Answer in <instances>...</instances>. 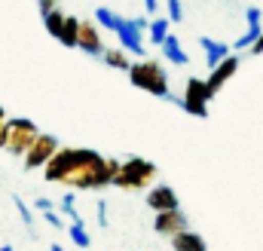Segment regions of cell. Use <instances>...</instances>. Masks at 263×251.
Segmentation results:
<instances>
[{"label": "cell", "mask_w": 263, "mask_h": 251, "mask_svg": "<svg viewBox=\"0 0 263 251\" xmlns=\"http://www.w3.org/2000/svg\"><path fill=\"white\" fill-rule=\"evenodd\" d=\"M117 159H104L101 153H95V150H89V156L77 166V169H70L65 175V187H73V190H101V187H110V178H114V172H117Z\"/></svg>", "instance_id": "6da1fadb"}, {"label": "cell", "mask_w": 263, "mask_h": 251, "mask_svg": "<svg viewBox=\"0 0 263 251\" xmlns=\"http://www.w3.org/2000/svg\"><path fill=\"white\" fill-rule=\"evenodd\" d=\"M129 80H132L135 89H144V92H150V95H156L162 101L168 98V77H165V70H162L159 62H150V59L132 62Z\"/></svg>", "instance_id": "7a4b0ae2"}, {"label": "cell", "mask_w": 263, "mask_h": 251, "mask_svg": "<svg viewBox=\"0 0 263 251\" xmlns=\"http://www.w3.org/2000/svg\"><path fill=\"white\" fill-rule=\"evenodd\" d=\"M156 178V166L150 159H141V156H132L126 163L117 166L110 184L120 190H144V184H150Z\"/></svg>", "instance_id": "3957f363"}, {"label": "cell", "mask_w": 263, "mask_h": 251, "mask_svg": "<svg viewBox=\"0 0 263 251\" xmlns=\"http://www.w3.org/2000/svg\"><path fill=\"white\" fill-rule=\"evenodd\" d=\"M86 156H89V147H59V150L52 153V159L43 166V178H46L49 184H62L67 172L77 169Z\"/></svg>", "instance_id": "277c9868"}, {"label": "cell", "mask_w": 263, "mask_h": 251, "mask_svg": "<svg viewBox=\"0 0 263 251\" xmlns=\"http://www.w3.org/2000/svg\"><path fill=\"white\" fill-rule=\"evenodd\" d=\"M37 135H40V129H37L34 120L12 117V120H6V144H3V150H9L12 156H25Z\"/></svg>", "instance_id": "5b68a950"}, {"label": "cell", "mask_w": 263, "mask_h": 251, "mask_svg": "<svg viewBox=\"0 0 263 251\" xmlns=\"http://www.w3.org/2000/svg\"><path fill=\"white\" fill-rule=\"evenodd\" d=\"M62 144H59V138L55 135H46V132H40L37 138H34V144L28 147V153L22 156V163H25V172H31V169H43L49 159H52V153L59 150Z\"/></svg>", "instance_id": "8992f818"}, {"label": "cell", "mask_w": 263, "mask_h": 251, "mask_svg": "<svg viewBox=\"0 0 263 251\" xmlns=\"http://www.w3.org/2000/svg\"><path fill=\"white\" fill-rule=\"evenodd\" d=\"M208 101H211V92H208L205 80H196V77H190V80H187V86H184V98H181V107H184L187 114L199 117V120H205V117H208Z\"/></svg>", "instance_id": "52a82bcc"}, {"label": "cell", "mask_w": 263, "mask_h": 251, "mask_svg": "<svg viewBox=\"0 0 263 251\" xmlns=\"http://www.w3.org/2000/svg\"><path fill=\"white\" fill-rule=\"evenodd\" d=\"M114 34L120 37V49H126L129 56L144 59V31L135 25V19H123V22H120V28H117Z\"/></svg>", "instance_id": "ba28073f"}, {"label": "cell", "mask_w": 263, "mask_h": 251, "mask_svg": "<svg viewBox=\"0 0 263 251\" xmlns=\"http://www.w3.org/2000/svg\"><path fill=\"white\" fill-rule=\"evenodd\" d=\"M239 64H242V59L233 52V56H227L223 62L217 64V67H211V74H208V80H205V86H208V92H211V98L233 80V74L239 70Z\"/></svg>", "instance_id": "9c48e42d"}, {"label": "cell", "mask_w": 263, "mask_h": 251, "mask_svg": "<svg viewBox=\"0 0 263 251\" xmlns=\"http://www.w3.org/2000/svg\"><path fill=\"white\" fill-rule=\"evenodd\" d=\"M190 227V221H187V214L181 211V208H172V211H156V218H153V230L159 233V236H175V233H181V230H187Z\"/></svg>", "instance_id": "30bf717a"}, {"label": "cell", "mask_w": 263, "mask_h": 251, "mask_svg": "<svg viewBox=\"0 0 263 251\" xmlns=\"http://www.w3.org/2000/svg\"><path fill=\"white\" fill-rule=\"evenodd\" d=\"M77 49H83L86 56H95V59H101V52H104V43H101V34H98V25H95V19H92V22L80 19V37H77Z\"/></svg>", "instance_id": "8fae6325"}, {"label": "cell", "mask_w": 263, "mask_h": 251, "mask_svg": "<svg viewBox=\"0 0 263 251\" xmlns=\"http://www.w3.org/2000/svg\"><path fill=\"white\" fill-rule=\"evenodd\" d=\"M199 46H202V52H205V67H208V70L217 67L227 56H233L230 43H220V40H214V37H199Z\"/></svg>", "instance_id": "7c38bea8"}, {"label": "cell", "mask_w": 263, "mask_h": 251, "mask_svg": "<svg viewBox=\"0 0 263 251\" xmlns=\"http://www.w3.org/2000/svg\"><path fill=\"white\" fill-rule=\"evenodd\" d=\"M147 205L153 211H172V208H178V193L172 187H153L147 193Z\"/></svg>", "instance_id": "4fadbf2b"}, {"label": "cell", "mask_w": 263, "mask_h": 251, "mask_svg": "<svg viewBox=\"0 0 263 251\" xmlns=\"http://www.w3.org/2000/svg\"><path fill=\"white\" fill-rule=\"evenodd\" d=\"M159 49H162V56L168 59V64H178V67H187V64H190V56L184 52V46H181L178 34H172V31H168V37L162 40V46H159Z\"/></svg>", "instance_id": "5bb4252c"}, {"label": "cell", "mask_w": 263, "mask_h": 251, "mask_svg": "<svg viewBox=\"0 0 263 251\" xmlns=\"http://www.w3.org/2000/svg\"><path fill=\"white\" fill-rule=\"evenodd\" d=\"M172 248L175 251H208V245H205V239L199 233H193L187 227V230H181V233L172 236Z\"/></svg>", "instance_id": "9a60e30c"}, {"label": "cell", "mask_w": 263, "mask_h": 251, "mask_svg": "<svg viewBox=\"0 0 263 251\" xmlns=\"http://www.w3.org/2000/svg\"><path fill=\"white\" fill-rule=\"evenodd\" d=\"M77 37H80V19H77V15H65V25H62L59 43L67 46V49H77Z\"/></svg>", "instance_id": "2e32d148"}, {"label": "cell", "mask_w": 263, "mask_h": 251, "mask_svg": "<svg viewBox=\"0 0 263 251\" xmlns=\"http://www.w3.org/2000/svg\"><path fill=\"white\" fill-rule=\"evenodd\" d=\"M168 15H156V19H150V25H147V37H150V43L153 46H162V40L168 37Z\"/></svg>", "instance_id": "e0dca14e"}, {"label": "cell", "mask_w": 263, "mask_h": 251, "mask_svg": "<svg viewBox=\"0 0 263 251\" xmlns=\"http://www.w3.org/2000/svg\"><path fill=\"white\" fill-rule=\"evenodd\" d=\"M260 31H263V22H254V25H248L245 28V34L236 40V43H230V49L233 52H242V49H251L254 43H257V37H260Z\"/></svg>", "instance_id": "ac0fdd59"}, {"label": "cell", "mask_w": 263, "mask_h": 251, "mask_svg": "<svg viewBox=\"0 0 263 251\" xmlns=\"http://www.w3.org/2000/svg\"><path fill=\"white\" fill-rule=\"evenodd\" d=\"M120 22H123V15H120V12H114L110 6H98V9H95V25H98V28L117 31V28H120Z\"/></svg>", "instance_id": "d6986e66"}, {"label": "cell", "mask_w": 263, "mask_h": 251, "mask_svg": "<svg viewBox=\"0 0 263 251\" xmlns=\"http://www.w3.org/2000/svg\"><path fill=\"white\" fill-rule=\"evenodd\" d=\"M101 59H104V64H110V67H117V70H129L132 67L129 52H126V49H104Z\"/></svg>", "instance_id": "ffe728a7"}, {"label": "cell", "mask_w": 263, "mask_h": 251, "mask_svg": "<svg viewBox=\"0 0 263 251\" xmlns=\"http://www.w3.org/2000/svg\"><path fill=\"white\" fill-rule=\"evenodd\" d=\"M59 211H62L65 218H70V224H83V214L77 211V193H65V196H62Z\"/></svg>", "instance_id": "44dd1931"}, {"label": "cell", "mask_w": 263, "mask_h": 251, "mask_svg": "<svg viewBox=\"0 0 263 251\" xmlns=\"http://www.w3.org/2000/svg\"><path fill=\"white\" fill-rule=\"evenodd\" d=\"M43 25H46L49 37H55V40H59V34H62V25H65V12L55 6L52 12H46V15H43Z\"/></svg>", "instance_id": "7402d4cb"}, {"label": "cell", "mask_w": 263, "mask_h": 251, "mask_svg": "<svg viewBox=\"0 0 263 251\" xmlns=\"http://www.w3.org/2000/svg\"><path fill=\"white\" fill-rule=\"evenodd\" d=\"M67 236H70V242H73L77 248H89V245H92V236H89L86 224H70V227H67Z\"/></svg>", "instance_id": "603a6c76"}, {"label": "cell", "mask_w": 263, "mask_h": 251, "mask_svg": "<svg viewBox=\"0 0 263 251\" xmlns=\"http://www.w3.org/2000/svg\"><path fill=\"white\" fill-rule=\"evenodd\" d=\"M12 205H15V211H18V218H22V224H25L28 230H34V211L28 208V202H25V199H22L18 193L12 196Z\"/></svg>", "instance_id": "cb8c5ba5"}, {"label": "cell", "mask_w": 263, "mask_h": 251, "mask_svg": "<svg viewBox=\"0 0 263 251\" xmlns=\"http://www.w3.org/2000/svg\"><path fill=\"white\" fill-rule=\"evenodd\" d=\"M40 214H43V221H46L49 227H55V230H67V224L62 221V214H59L55 208H49V211H40Z\"/></svg>", "instance_id": "d4e9b609"}, {"label": "cell", "mask_w": 263, "mask_h": 251, "mask_svg": "<svg viewBox=\"0 0 263 251\" xmlns=\"http://www.w3.org/2000/svg\"><path fill=\"white\" fill-rule=\"evenodd\" d=\"M168 22H184V3L181 0H168Z\"/></svg>", "instance_id": "484cf974"}, {"label": "cell", "mask_w": 263, "mask_h": 251, "mask_svg": "<svg viewBox=\"0 0 263 251\" xmlns=\"http://www.w3.org/2000/svg\"><path fill=\"white\" fill-rule=\"evenodd\" d=\"M98 227L107 230V202L104 199H98Z\"/></svg>", "instance_id": "4316f807"}, {"label": "cell", "mask_w": 263, "mask_h": 251, "mask_svg": "<svg viewBox=\"0 0 263 251\" xmlns=\"http://www.w3.org/2000/svg\"><path fill=\"white\" fill-rule=\"evenodd\" d=\"M34 208H37V211H49V208H55V202L46 199V196H37V199H34Z\"/></svg>", "instance_id": "83f0119b"}, {"label": "cell", "mask_w": 263, "mask_h": 251, "mask_svg": "<svg viewBox=\"0 0 263 251\" xmlns=\"http://www.w3.org/2000/svg\"><path fill=\"white\" fill-rule=\"evenodd\" d=\"M6 111H3V104H0V150H3V144H6Z\"/></svg>", "instance_id": "f1b7e54d"}, {"label": "cell", "mask_w": 263, "mask_h": 251, "mask_svg": "<svg viewBox=\"0 0 263 251\" xmlns=\"http://www.w3.org/2000/svg\"><path fill=\"white\" fill-rule=\"evenodd\" d=\"M37 6H40V15H46V12H52L59 6V0H37Z\"/></svg>", "instance_id": "f546056e"}, {"label": "cell", "mask_w": 263, "mask_h": 251, "mask_svg": "<svg viewBox=\"0 0 263 251\" xmlns=\"http://www.w3.org/2000/svg\"><path fill=\"white\" fill-rule=\"evenodd\" d=\"M156 6H159V0H144V12H147V15H153Z\"/></svg>", "instance_id": "4dcf8cb0"}, {"label": "cell", "mask_w": 263, "mask_h": 251, "mask_svg": "<svg viewBox=\"0 0 263 251\" xmlns=\"http://www.w3.org/2000/svg\"><path fill=\"white\" fill-rule=\"evenodd\" d=\"M251 56H263V31H260V37H257V43L251 46Z\"/></svg>", "instance_id": "1f68e13d"}, {"label": "cell", "mask_w": 263, "mask_h": 251, "mask_svg": "<svg viewBox=\"0 0 263 251\" xmlns=\"http://www.w3.org/2000/svg\"><path fill=\"white\" fill-rule=\"evenodd\" d=\"M49 251H67L65 245H59V242H52V245H49Z\"/></svg>", "instance_id": "d6a6232c"}, {"label": "cell", "mask_w": 263, "mask_h": 251, "mask_svg": "<svg viewBox=\"0 0 263 251\" xmlns=\"http://www.w3.org/2000/svg\"><path fill=\"white\" fill-rule=\"evenodd\" d=\"M0 251H15V248H12V242H3V245H0Z\"/></svg>", "instance_id": "836d02e7"}]
</instances>
